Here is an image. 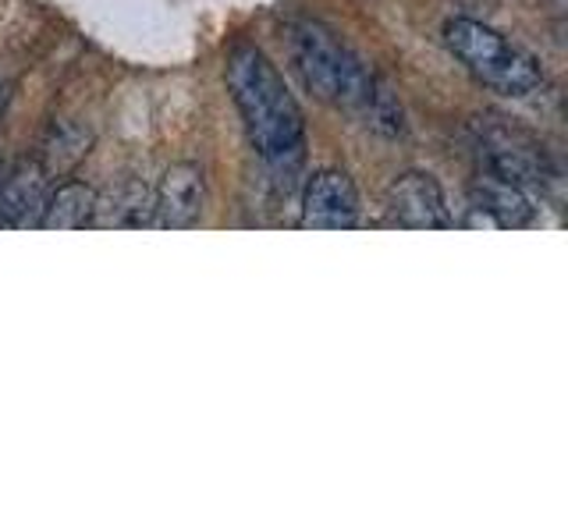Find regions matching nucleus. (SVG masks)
<instances>
[{
    "label": "nucleus",
    "instance_id": "1",
    "mask_svg": "<svg viewBox=\"0 0 568 532\" xmlns=\"http://www.w3.org/2000/svg\"><path fill=\"white\" fill-rule=\"evenodd\" d=\"M284 47H288V61L298 82L316 100L359 117L369 132H377L384 139L405 135V111L398 93L359 53L337 43V35L327 25L313 22V18H295L284 29Z\"/></svg>",
    "mask_w": 568,
    "mask_h": 532
},
{
    "label": "nucleus",
    "instance_id": "2",
    "mask_svg": "<svg viewBox=\"0 0 568 532\" xmlns=\"http://www.w3.org/2000/svg\"><path fill=\"white\" fill-rule=\"evenodd\" d=\"M227 89L266 167L295 174L306 164V114L260 47L239 43L227 53Z\"/></svg>",
    "mask_w": 568,
    "mask_h": 532
},
{
    "label": "nucleus",
    "instance_id": "3",
    "mask_svg": "<svg viewBox=\"0 0 568 532\" xmlns=\"http://www.w3.org/2000/svg\"><path fill=\"white\" fill-rule=\"evenodd\" d=\"M444 43L466 64L469 75L497 96L523 100L544 89V71L537 58L497 29L476 22V18H452L444 25Z\"/></svg>",
    "mask_w": 568,
    "mask_h": 532
},
{
    "label": "nucleus",
    "instance_id": "4",
    "mask_svg": "<svg viewBox=\"0 0 568 532\" xmlns=\"http://www.w3.org/2000/svg\"><path fill=\"white\" fill-rule=\"evenodd\" d=\"M479 171H490L505 182L532 192H544L550 182L547 156L529 135L508 129V124H479Z\"/></svg>",
    "mask_w": 568,
    "mask_h": 532
},
{
    "label": "nucleus",
    "instance_id": "5",
    "mask_svg": "<svg viewBox=\"0 0 568 532\" xmlns=\"http://www.w3.org/2000/svg\"><path fill=\"white\" fill-rule=\"evenodd\" d=\"M306 231H352L359 224V188L337 167L316 171L302 192V217Z\"/></svg>",
    "mask_w": 568,
    "mask_h": 532
},
{
    "label": "nucleus",
    "instance_id": "6",
    "mask_svg": "<svg viewBox=\"0 0 568 532\" xmlns=\"http://www.w3.org/2000/svg\"><path fill=\"white\" fill-rule=\"evenodd\" d=\"M387 213L390 224L408 231H444L452 227V213L444 203V192L434 174L405 171L387 188Z\"/></svg>",
    "mask_w": 568,
    "mask_h": 532
},
{
    "label": "nucleus",
    "instance_id": "7",
    "mask_svg": "<svg viewBox=\"0 0 568 532\" xmlns=\"http://www.w3.org/2000/svg\"><path fill=\"white\" fill-rule=\"evenodd\" d=\"M206 203V182L195 164H171L153 188V227H192Z\"/></svg>",
    "mask_w": 568,
    "mask_h": 532
},
{
    "label": "nucleus",
    "instance_id": "8",
    "mask_svg": "<svg viewBox=\"0 0 568 532\" xmlns=\"http://www.w3.org/2000/svg\"><path fill=\"white\" fill-rule=\"evenodd\" d=\"M50 195V174L40 167V160H22L0 185V227L22 231L40 227L43 206Z\"/></svg>",
    "mask_w": 568,
    "mask_h": 532
},
{
    "label": "nucleus",
    "instance_id": "9",
    "mask_svg": "<svg viewBox=\"0 0 568 532\" xmlns=\"http://www.w3.org/2000/svg\"><path fill=\"white\" fill-rule=\"evenodd\" d=\"M469 195H473V209L490 217L494 227H526V224H532V217H537L532 195L490 171L476 174V182L469 185Z\"/></svg>",
    "mask_w": 568,
    "mask_h": 532
},
{
    "label": "nucleus",
    "instance_id": "10",
    "mask_svg": "<svg viewBox=\"0 0 568 532\" xmlns=\"http://www.w3.org/2000/svg\"><path fill=\"white\" fill-rule=\"evenodd\" d=\"M97 188L85 182H64L58 188H50L40 227L47 231H85L93 227L97 217Z\"/></svg>",
    "mask_w": 568,
    "mask_h": 532
},
{
    "label": "nucleus",
    "instance_id": "11",
    "mask_svg": "<svg viewBox=\"0 0 568 532\" xmlns=\"http://www.w3.org/2000/svg\"><path fill=\"white\" fill-rule=\"evenodd\" d=\"M89 146H93V132L82 129L75 121H53L50 132L43 139V153H40V167L50 174V177H61L68 174L71 167L85 160Z\"/></svg>",
    "mask_w": 568,
    "mask_h": 532
},
{
    "label": "nucleus",
    "instance_id": "12",
    "mask_svg": "<svg viewBox=\"0 0 568 532\" xmlns=\"http://www.w3.org/2000/svg\"><path fill=\"white\" fill-rule=\"evenodd\" d=\"M4 177H8V167H4V156H0V185H4Z\"/></svg>",
    "mask_w": 568,
    "mask_h": 532
},
{
    "label": "nucleus",
    "instance_id": "13",
    "mask_svg": "<svg viewBox=\"0 0 568 532\" xmlns=\"http://www.w3.org/2000/svg\"><path fill=\"white\" fill-rule=\"evenodd\" d=\"M4 100H8V85L0 82V106H4Z\"/></svg>",
    "mask_w": 568,
    "mask_h": 532
}]
</instances>
